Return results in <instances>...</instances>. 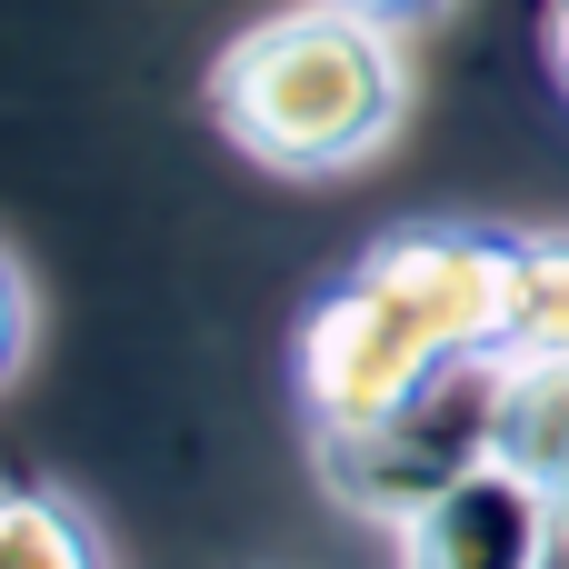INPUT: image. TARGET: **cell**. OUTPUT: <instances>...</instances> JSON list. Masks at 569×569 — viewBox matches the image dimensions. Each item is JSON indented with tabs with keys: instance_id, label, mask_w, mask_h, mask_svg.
Instances as JSON below:
<instances>
[{
	"instance_id": "obj_1",
	"label": "cell",
	"mask_w": 569,
	"mask_h": 569,
	"mask_svg": "<svg viewBox=\"0 0 569 569\" xmlns=\"http://www.w3.org/2000/svg\"><path fill=\"white\" fill-rule=\"evenodd\" d=\"M520 240L490 220H410L380 230L300 320V410L310 430L380 420L460 360H510Z\"/></svg>"
},
{
	"instance_id": "obj_3",
	"label": "cell",
	"mask_w": 569,
	"mask_h": 569,
	"mask_svg": "<svg viewBox=\"0 0 569 569\" xmlns=\"http://www.w3.org/2000/svg\"><path fill=\"white\" fill-rule=\"evenodd\" d=\"M500 390H510V360H460V370H440L430 390H410L380 420L310 430V470L330 480L340 510L400 530L410 510L460 490L480 460H500Z\"/></svg>"
},
{
	"instance_id": "obj_10",
	"label": "cell",
	"mask_w": 569,
	"mask_h": 569,
	"mask_svg": "<svg viewBox=\"0 0 569 569\" xmlns=\"http://www.w3.org/2000/svg\"><path fill=\"white\" fill-rule=\"evenodd\" d=\"M540 40H550V80L569 90V0H550V20H540Z\"/></svg>"
},
{
	"instance_id": "obj_5",
	"label": "cell",
	"mask_w": 569,
	"mask_h": 569,
	"mask_svg": "<svg viewBox=\"0 0 569 569\" xmlns=\"http://www.w3.org/2000/svg\"><path fill=\"white\" fill-rule=\"evenodd\" d=\"M500 460L540 480L550 520L569 530V360H520L500 390Z\"/></svg>"
},
{
	"instance_id": "obj_6",
	"label": "cell",
	"mask_w": 569,
	"mask_h": 569,
	"mask_svg": "<svg viewBox=\"0 0 569 569\" xmlns=\"http://www.w3.org/2000/svg\"><path fill=\"white\" fill-rule=\"evenodd\" d=\"M0 569H110L90 510L30 470H0Z\"/></svg>"
},
{
	"instance_id": "obj_11",
	"label": "cell",
	"mask_w": 569,
	"mask_h": 569,
	"mask_svg": "<svg viewBox=\"0 0 569 569\" xmlns=\"http://www.w3.org/2000/svg\"><path fill=\"white\" fill-rule=\"evenodd\" d=\"M550 569H569V530H560V550H550Z\"/></svg>"
},
{
	"instance_id": "obj_7",
	"label": "cell",
	"mask_w": 569,
	"mask_h": 569,
	"mask_svg": "<svg viewBox=\"0 0 569 569\" xmlns=\"http://www.w3.org/2000/svg\"><path fill=\"white\" fill-rule=\"evenodd\" d=\"M520 360H569V230L520 240V310H510V370Z\"/></svg>"
},
{
	"instance_id": "obj_9",
	"label": "cell",
	"mask_w": 569,
	"mask_h": 569,
	"mask_svg": "<svg viewBox=\"0 0 569 569\" xmlns=\"http://www.w3.org/2000/svg\"><path fill=\"white\" fill-rule=\"evenodd\" d=\"M340 10H360V20H380V30H420V20H440L450 0H340Z\"/></svg>"
},
{
	"instance_id": "obj_8",
	"label": "cell",
	"mask_w": 569,
	"mask_h": 569,
	"mask_svg": "<svg viewBox=\"0 0 569 569\" xmlns=\"http://www.w3.org/2000/svg\"><path fill=\"white\" fill-rule=\"evenodd\" d=\"M20 360H30V280H20V260L0 250V390H10Z\"/></svg>"
},
{
	"instance_id": "obj_2",
	"label": "cell",
	"mask_w": 569,
	"mask_h": 569,
	"mask_svg": "<svg viewBox=\"0 0 569 569\" xmlns=\"http://www.w3.org/2000/svg\"><path fill=\"white\" fill-rule=\"evenodd\" d=\"M390 40L400 30H380L340 0L270 10L210 60V120L290 180L360 170L400 120V50Z\"/></svg>"
},
{
	"instance_id": "obj_4",
	"label": "cell",
	"mask_w": 569,
	"mask_h": 569,
	"mask_svg": "<svg viewBox=\"0 0 569 569\" xmlns=\"http://www.w3.org/2000/svg\"><path fill=\"white\" fill-rule=\"evenodd\" d=\"M550 550H560V520L540 480H520L510 460H480L460 490L400 520V569H550Z\"/></svg>"
}]
</instances>
